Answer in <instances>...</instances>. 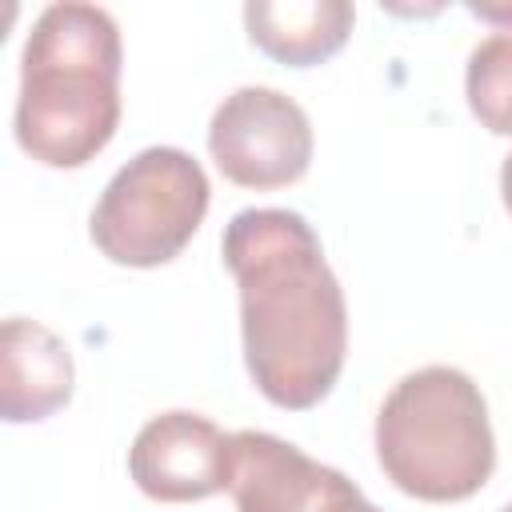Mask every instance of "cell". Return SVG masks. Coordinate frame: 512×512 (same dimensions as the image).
<instances>
[{"label": "cell", "mask_w": 512, "mask_h": 512, "mask_svg": "<svg viewBox=\"0 0 512 512\" xmlns=\"http://www.w3.org/2000/svg\"><path fill=\"white\" fill-rule=\"evenodd\" d=\"M220 256L240 292L252 384L276 408H316L348 356V304L320 236L300 212L244 208L228 220Z\"/></svg>", "instance_id": "6da1fadb"}, {"label": "cell", "mask_w": 512, "mask_h": 512, "mask_svg": "<svg viewBox=\"0 0 512 512\" xmlns=\"http://www.w3.org/2000/svg\"><path fill=\"white\" fill-rule=\"evenodd\" d=\"M120 28L96 4H48L20 52L16 144L44 168H84L120 124Z\"/></svg>", "instance_id": "7a4b0ae2"}, {"label": "cell", "mask_w": 512, "mask_h": 512, "mask_svg": "<svg viewBox=\"0 0 512 512\" xmlns=\"http://www.w3.org/2000/svg\"><path fill=\"white\" fill-rule=\"evenodd\" d=\"M380 472L412 500L460 504L476 496L496 468V436L480 384L428 364L392 384L372 428Z\"/></svg>", "instance_id": "3957f363"}, {"label": "cell", "mask_w": 512, "mask_h": 512, "mask_svg": "<svg viewBox=\"0 0 512 512\" xmlns=\"http://www.w3.org/2000/svg\"><path fill=\"white\" fill-rule=\"evenodd\" d=\"M212 188L184 148L136 152L100 192L88 236L96 252L120 268H160L176 260L200 232Z\"/></svg>", "instance_id": "277c9868"}, {"label": "cell", "mask_w": 512, "mask_h": 512, "mask_svg": "<svg viewBox=\"0 0 512 512\" xmlns=\"http://www.w3.org/2000/svg\"><path fill=\"white\" fill-rule=\"evenodd\" d=\"M308 112L268 84H244L228 92L208 120V156L236 188H288L312 164Z\"/></svg>", "instance_id": "5b68a950"}, {"label": "cell", "mask_w": 512, "mask_h": 512, "mask_svg": "<svg viewBox=\"0 0 512 512\" xmlns=\"http://www.w3.org/2000/svg\"><path fill=\"white\" fill-rule=\"evenodd\" d=\"M132 484L160 504H192L228 488L232 476V436L200 412H160L152 416L128 448Z\"/></svg>", "instance_id": "8992f818"}, {"label": "cell", "mask_w": 512, "mask_h": 512, "mask_svg": "<svg viewBox=\"0 0 512 512\" xmlns=\"http://www.w3.org/2000/svg\"><path fill=\"white\" fill-rule=\"evenodd\" d=\"M344 484V472L304 456L296 444L272 432H232L228 492L236 512H324Z\"/></svg>", "instance_id": "52a82bcc"}, {"label": "cell", "mask_w": 512, "mask_h": 512, "mask_svg": "<svg viewBox=\"0 0 512 512\" xmlns=\"http://www.w3.org/2000/svg\"><path fill=\"white\" fill-rule=\"evenodd\" d=\"M76 368L68 344L28 316H8L0 328V416L36 424L72 400Z\"/></svg>", "instance_id": "ba28073f"}, {"label": "cell", "mask_w": 512, "mask_h": 512, "mask_svg": "<svg viewBox=\"0 0 512 512\" xmlns=\"http://www.w3.org/2000/svg\"><path fill=\"white\" fill-rule=\"evenodd\" d=\"M356 24L348 0H248L244 28L248 40L288 68H312L336 56Z\"/></svg>", "instance_id": "9c48e42d"}, {"label": "cell", "mask_w": 512, "mask_h": 512, "mask_svg": "<svg viewBox=\"0 0 512 512\" xmlns=\"http://www.w3.org/2000/svg\"><path fill=\"white\" fill-rule=\"evenodd\" d=\"M464 96L480 128L492 136H512V32L496 28L468 52Z\"/></svg>", "instance_id": "30bf717a"}, {"label": "cell", "mask_w": 512, "mask_h": 512, "mask_svg": "<svg viewBox=\"0 0 512 512\" xmlns=\"http://www.w3.org/2000/svg\"><path fill=\"white\" fill-rule=\"evenodd\" d=\"M324 512H384V508H376V504H372V500H368V496L348 480V484L328 500V508H324Z\"/></svg>", "instance_id": "8fae6325"}, {"label": "cell", "mask_w": 512, "mask_h": 512, "mask_svg": "<svg viewBox=\"0 0 512 512\" xmlns=\"http://www.w3.org/2000/svg\"><path fill=\"white\" fill-rule=\"evenodd\" d=\"M468 12L480 16V20H500V24H508L504 32H512V8H508V4H504V8H492V4H468Z\"/></svg>", "instance_id": "7c38bea8"}, {"label": "cell", "mask_w": 512, "mask_h": 512, "mask_svg": "<svg viewBox=\"0 0 512 512\" xmlns=\"http://www.w3.org/2000/svg\"><path fill=\"white\" fill-rule=\"evenodd\" d=\"M500 200H504V212L512 216V152L500 164Z\"/></svg>", "instance_id": "4fadbf2b"}, {"label": "cell", "mask_w": 512, "mask_h": 512, "mask_svg": "<svg viewBox=\"0 0 512 512\" xmlns=\"http://www.w3.org/2000/svg\"><path fill=\"white\" fill-rule=\"evenodd\" d=\"M500 512H512V504H504V508H500Z\"/></svg>", "instance_id": "5bb4252c"}]
</instances>
